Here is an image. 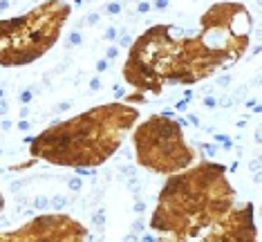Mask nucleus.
Returning a JSON list of instances; mask_svg holds the SVG:
<instances>
[{
    "mask_svg": "<svg viewBox=\"0 0 262 242\" xmlns=\"http://www.w3.org/2000/svg\"><path fill=\"white\" fill-rule=\"evenodd\" d=\"M251 16L240 3H217L202 16L195 36H172L170 25L146 29L130 47L123 79L135 87L128 101L144 92H162L166 83L193 85L231 65L249 45Z\"/></svg>",
    "mask_w": 262,
    "mask_h": 242,
    "instance_id": "obj_1",
    "label": "nucleus"
},
{
    "mask_svg": "<svg viewBox=\"0 0 262 242\" xmlns=\"http://www.w3.org/2000/svg\"><path fill=\"white\" fill-rule=\"evenodd\" d=\"M235 191L226 180V168L215 162L170 175L157 197L150 229L170 238L193 240L211 229L233 209Z\"/></svg>",
    "mask_w": 262,
    "mask_h": 242,
    "instance_id": "obj_2",
    "label": "nucleus"
},
{
    "mask_svg": "<svg viewBox=\"0 0 262 242\" xmlns=\"http://www.w3.org/2000/svg\"><path fill=\"white\" fill-rule=\"evenodd\" d=\"M137 119L139 110L133 105H97L43 130L29 144V152L56 166H101L119 150Z\"/></svg>",
    "mask_w": 262,
    "mask_h": 242,
    "instance_id": "obj_3",
    "label": "nucleus"
},
{
    "mask_svg": "<svg viewBox=\"0 0 262 242\" xmlns=\"http://www.w3.org/2000/svg\"><path fill=\"white\" fill-rule=\"evenodd\" d=\"M70 14L65 0H45L18 18L0 20V65L20 68L40 58L58 40Z\"/></svg>",
    "mask_w": 262,
    "mask_h": 242,
    "instance_id": "obj_4",
    "label": "nucleus"
},
{
    "mask_svg": "<svg viewBox=\"0 0 262 242\" xmlns=\"http://www.w3.org/2000/svg\"><path fill=\"white\" fill-rule=\"evenodd\" d=\"M133 146L137 164L150 173L175 175L195 162V150L184 139L182 126L164 115H152L141 121L133 133Z\"/></svg>",
    "mask_w": 262,
    "mask_h": 242,
    "instance_id": "obj_5",
    "label": "nucleus"
},
{
    "mask_svg": "<svg viewBox=\"0 0 262 242\" xmlns=\"http://www.w3.org/2000/svg\"><path fill=\"white\" fill-rule=\"evenodd\" d=\"M85 227L65 213H47L25 222L14 231H3L0 242H85Z\"/></svg>",
    "mask_w": 262,
    "mask_h": 242,
    "instance_id": "obj_6",
    "label": "nucleus"
},
{
    "mask_svg": "<svg viewBox=\"0 0 262 242\" xmlns=\"http://www.w3.org/2000/svg\"><path fill=\"white\" fill-rule=\"evenodd\" d=\"M159 242H258L253 222V206L247 204L242 209H231L222 220L215 222L211 229H206L202 235L193 240H180L166 235Z\"/></svg>",
    "mask_w": 262,
    "mask_h": 242,
    "instance_id": "obj_7",
    "label": "nucleus"
},
{
    "mask_svg": "<svg viewBox=\"0 0 262 242\" xmlns=\"http://www.w3.org/2000/svg\"><path fill=\"white\" fill-rule=\"evenodd\" d=\"M3 206H5V200H3V193H0V211H3Z\"/></svg>",
    "mask_w": 262,
    "mask_h": 242,
    "instance_id": "obj_8",
    "label": "nucleus"
}]
</instances>
